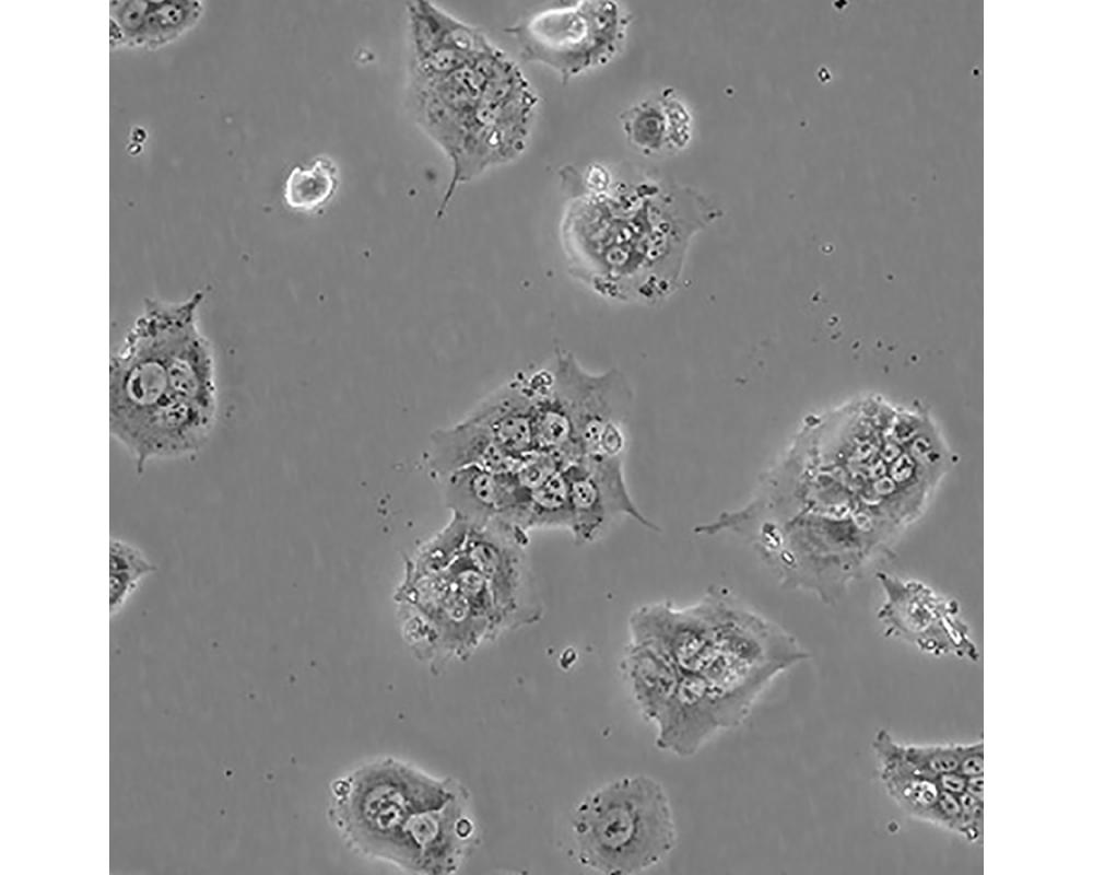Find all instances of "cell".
Returning a JSON list of instances; mask_svg holds the SVG:
<instances>
[{
    "instance_id": "ba28073f",
    "label": "cell",
    "mask_w": 1093,
    "mask_h": 875,
    "mask_svg": "<svg viewBox=\"0 0 1093 875\" xmlns=\"http://www.w3.org/2000/svg\"><path fill=\"white\" fill-rule=\"evenodd\" d=\"M631 15L615 1L561 2L505 31L525 61L543 65L567 82L610 62L622 49Z\"/></svg>"
},
{
    "instance_id": "ac0fdd59",
    "label": "cell",
    "mask_w": 1093,
    "mask_h": 875,
    "mask_svg": "<svg viewBox=\"0 0 1093 875\" xmlns=\"http://www.w3.org/2000/svg\"><path fill=\"white\" fill-rule=\"evenodd\" d=\"M872 748L888 794L906 814L927 821L941 792L936 779L918 773L905 758L903 745L896 743L885 730L875 734Z\"/></svg>"
},
{
    "instance_id": "d4e9b609",
    "label": "cell",
    "mask_w": 1093,
    "mask_h": 875,
    "mask_svg": "<svg viewBox=\"0 0 1093 875\" xmlns=\"http://www.w3.org/2000/svg\"><path fill=\"white\" fill-rule=\"evenodd\" d=\"M962 745L904 746L903 752L913 768L924 777L936 779L939 774L956 770Z\"/></svg>"
},
{
    "instance_id": "4fadbf2b",
    "label": "cell",
    "mask_w": 1093,
    "mask_h": 875,
    "mask_svg": "<svg viewBox=\"0 0 1093 875\" xmlns=\"http://www.w3.org/2000/svg\"><path fill=\"white\" fill-rule=\"evenodd\" d=\"M564 471L573 511L571 533L576 542L593 541L619 516L631 517L659 532L632 500L620 456H581L568 463Z\"/></svg>"
},
{
    "instance_id": "6da1fadb",
    "label": "cell",
    "mask_w": 1093,
    "mask_h": 875,
    "mask_svg": "<svg viewBox=\"0 0 1093 875\" xmlns=\"http://www.w3.org/2000/svg\"><path fill=\"white\" fill-rule=\"evenodd\" d=\"M628 629L631 642L658 654L674 678L657 718L700 739L740 724L776 676L808 658L792 635L716 585L686 607L640 606Z\"/></svg>"
},
{
    "instance_id": "4dcf8cb0",
    "label": "cell",
    "mask_w": 1093,
    "mask_h": 875,
    "mask_svg": "<svg viewBox=\"0 0 1093 875\" xmlns=\"http://www.w3.org/2000/svg\"><path fill=\"white\" fill-rule=\"evenodd\" d=\"M965 792L972 796L984 800V779L983 775L973 777L967 779Z\"/></svg>"
},
{
    "instance_id": "277c9868",
    "label": "cell",
    "mask_w": 1093,
    "mask_h": 875,
    "mask_svg": "<svg viewBox=\"0 0 1093 875\" xmlns=\"http://www.w3.org/2000/svg\"><path fill=\"white\" fill-rule=\"evenodd\" d=\"M537 104L518 66L492 43L451 70L413 75L414 116L453 166L439 214L459 184L522 153Z\"/></svg>"
},
{
    "instance_id": "f546056e",
    "label": "cell",
    "mask_w": 1093,
    "mask_h": 875,
    "mask_svg": "<svg viewBox=\"0 0 1093 875\" xmlns=\"http://www.w3.org/2000/svg\"><path fill=\"white\" fill-rule=\"evenodd\" d=\"M936 782L940 791L954 795H961L965 792L967 778L954 770L939 774L936 778Z\"/></svg>"
},
{
    "instance_id": "7c38bea8",
    "label": "cell",
    "mask_w": 1093,
    "mask_h": 875,
    "mask_svg": "<svg viewBox=\"0 0 1093 875\" xmlns=\"http://www.w3.org/2000/svg\"><path fill=\"white\" fill-rule=\"evenodd\" d=\"M475 835L463 790L447 804L413 816L402 829L389 864L418 874L455 873Z\"/></svg>"
},
{
    "instance_id": "52a82bcc",
    "label": "cell",
    "mask_w": 1093,
    "mask_h": 875,
    "mask_svg": "<svg viewBox=\"0 0 1093 875\" xmlns=\"http://www.w3.org/2000/svg\"><path fill=\"white\" fill-rule=\"evenodd\" d=\"M460 791L449 780L381 758L333 782L329 813L353 849L388 863L407 822L419 813L447 804Z\"/></svg>"
},
{
    "instance_id": "7a4b0ae2",
    "label": "cell",
    "mask_w": 1093,
    "mask_h": 875,
    "mask_svg": "<svg viewBox=\"0 0 1093 875\" xmlns=\"http://www.w3.org/2000/svg\"><path fill=\"white\" fill-rule=\"evenodd\" d=\"M572 195L561 220L569 273L597 294L654 304L679 282L696 233L721 215L696 188L640 173L616 178L599 192L586 190L566 168Z\"/></svg>"
},
{
    "instance_id": "83f0119b",
    "label": "cell",
    "mask_w": 1093,
    "mask_h": 875,
    "mask_svg": "<svg viewBox=\"0 0 1093 875\" xmlns=\"http://www.w3.org/2000/svg\"><path fill=\"white\" fill-rule=\"evenodd\" d=\"M960 816L961 803L959 795L941 791L929 813L927 822L957 833Z\"/></svg>"
},
{
    "instance_id": "30bf717a",
    "label": "cell",
    "mask_w": 1093,
    "mask_h": 875,
    "mask_svg": "<svg viewBox=\"0 0 1093 875\" xmlns=\"http://www.w3.org/2000/svg\"><path fill=\"white\" fill-rule=\"evenodd\" d=\"M884 599L878 618L888 635L902 639L933 655L954 654L976 660L978 654L955 599L926 583L879 571Z\"/></svg>"
},
{
    "instance_id": "8992f818",
    "label": "cell",
    "mask_w": 1093,
    "mask_h": 875,
    "mask_svg": "<svg viewBox=\"0 0 1093 875\" xmlns=\"http://www.w3.org/2000/svg\"><path fill=\"white\" fill-rule=\"evenodd\" d=\"M749 538L788 588L836 602L877 555L891 545L855 515L804 511L751 528Z\"/></svg>"
},
{
    "instance_id": "484cf974",
    "label": "cell",
    "mask_w": 1093,
    "mask_h": 875,
    "mask_svg": "<svg viewBox=\"0 0 1093 875\" xmlns=\"http://www.w3.org/2000/svg\"><path fill=\"white\" fill-rule=\"evenodd\" d=\"M568 462L555 453L534 451L519 459L512 470L517 483L532 491L560 472Z\"/></svg>"
},
{
    "instance_id": "9c48e42d",
    "label": "cell",
    "mask_w": 1093,
    "mask_h": 875,
    "mask_svg": "<svg viewBox=\"0 0 1093 875\" xmlns=\"http://www.w3.org/2000/svg\"><path fill=\"white\" fill-rule=\"evenodd\" d=\"M552 370L551 389L569 421L575 459L620 456L625 443L621 422L632 399L624 376L616 370L589 373L569 353L560 354Z\"/></svg>"
},
{
    "instance_id": "44dd1931",
    "label": "cell",
    "mask_w": 1093,
    "mask_h": 875,
    "mask_svg": "<svg viewBox=\"0 0 1093 875\" xmlns=\"http://www.w3.org/2000/svg\"><path fill=\"white\" fill-rule=\"evenodd\" d=\"M338 187V168L328 158L308 166H294L284 182L283 198L295 210L312 211L331 199Z\"/></svg>"
},
{
    "instance_id": "8fae6325",
    "label": "cell",
    "mask_w": 1093,
    "mask_h": 875,
    "mask_svg": "<svg viewBox=\"0 0 1093 875\" xmlns=\"http://www.w3.org/2000/svg\"><path fill=\"white\" fill-rule=\"evenodd\" d=\"M527 532L494 518L470 529L463 553L485 578L504 631L537 622L543 614L529 564Z\"/></svg>"
},
{
    "instance_id": "d6986e66",
    "label": "cell",
    "mask_w": 1093,
    "mask_h": 875,
    "mask_svg": "<svg viewBox=\"0 0 1093 875\" xmlns=\"http://www.w3.org/2000/svg\"><path fill=\"white\" fill-rule=\"evenodd\" d=\"M510 483V471L493 472L475 466L462 468L445 478V502L470 529L481 528L500 514Z\"/></svg>"
},
{
    "instance_id": "5bb4252c",
    "label": "cell",
    "mask_w": 1093,
    "mask_h": 875,
    "mask_svg": "<svg viewBox=\"0 0 1093 875\" xmlns=\"http://www.w3.org/2000/svg\"><path fill=\"white\" fill-rule=\"evenodd\" d=\"M620 120L630 144L647 156L678 151L691 138V115L671 89L628 107Z\"/></svg>"
},
{
    "instance_id": "cb8c5ba5",
    "label": "cell",
    "mask_w": 1093,
    "mask_h": 875,
    "mask_svg": "<svg viewBox=\"0 0 1093 875\" xmlns=\"http://www.w3.org/2000/svg\"><path fill=\"white\" fill-rule=\"evenodd\" d=\"M470 526L454 515L445 528L421 551L416 561V578L445 571L465 550Z\"/></svg>"
},
{
    "instance_id": "9a60e30c",
    "label": "cell",
    "mask_w": 1093,
    "mask_h": 875,
    "mask_svg": "<svg viewBox=\"0 0 1093 875\" xmlns=\"http://www.w3.org/2000/svg\"><path fill=\"white\" fill-rule=\"evenodd\" d=\"M199 1H114L110 23L121 45L154 48L177 38L200 16Z\"/></svg>"
},
{
    "instance_id": "e0dca14e",
    "label": "cell",
    "mask_w": 1093,
    "mask_h": 875,
    "mask_svg": "<svg viewBox=\"0 0 1093 875\" xmlns=\"http://www.w3.org/2000/svg\"><path fill=\"white\" fill-rule=\"evenodd\" d=\"M534 386L513 382L485 400L471 416L515 459L537 451L533 428Z\"/></svg>"
},
{
    "instance_id": "3957f363",
    "label": "cell",
    "mask_w": 1093,
    "mask_h": 875,
    "mask_svg": "<svg viewBox=\"0 0 1093 875\" xmlns=\"http://www.w3.org/2000/svg\"><path fill=\"white\" fill-rule=\"evenodd\" d=\"M203 292L145 299L110 357L109 432L141 474L155 459L197 453L216 419L211 342L199 324Z\"/></svg>"
},
{
    "instance_id": "603a6c76",
    "label": "cell",
    "mask_w": 1093,
    "mask_h": 875,
    "mask_svg": "<svg viewBox=\"0 0 1093 875\" xmlns=\"http://www.w3.org/2000/svg\"><path fill=\"white\" fill-rule=\"evenodd\" d=\"M443 572L472 611L489 625L494 639L504 632L489 583L463 552Z\"/></svg>"
},
{
    "instance_id": "4316f807",
    "label": "cell",
    "mask_w": 1093,
    "mask_h": 875,
    "mask_svg": "<svg viewBox=\"0 0 1093 875\" xmlns=\"http://www.w3.org/2000/svg\"><path fill=\"white\" fill-rule=\"evenodd\" d=\"M961 816L957 833L969 842H977L983 835L984 800L964 792L959 795Z\"/></svg>"
},
{
    "instance_id": "f1b7e54d",
    "label": "cell",
    "mask_w": 1093,
    "mask_h": 875,
    "mask_svg": "<svg viewBox=\"0 0 1093 875\" xmlns=\"http://www.w3.org/2000/svg\"><path fill=\"white\" fill-rule=\"evenodd\" d=\"M956 771L967 779L983 775L984 772L983 742L962 745Z\"/></svg>"
},
{
    "instance_id": "7402d4cb",
    "label": "cell",
    "mask_w": 1093,
    "mask_h": 875,
    "mask_svg": "<svg viewBox=\"0 0 1093 875\" xmlns=\"http://www.w3.org/2000/svg\"><path fill=\"white\" fill-rule=\"evenodd\" d=\"M564 468L531 491L526 524L527 532L536 528L572 530L573 511Z\"/></svg>"
},
{
    "instance_id": "5b68a950",
    "label": "cell",
    "mask_w": 1093,
    "mask_h": 875,
    "mask_svg": "<svg viewBox=\"0 0 1093 875\" xmlns=\"http://www.w3.org/2000/svg\"><path fill=\"white\" fill-rule=\"evenodd\" d=\"M572 832L579 862L603 874H635L660 863L677 831L663 786L645 774L613 780L575 808Z\"/></svg>"
},
{
    "instance_id": "ffe728a7",
    "label": "cell",
    "mask_w": 1093,
    "mask_h": 875,
    "mask_svg": "<svg viewBox=\"0 0 1093 875\" xmlns=\"http://www.w3.org/2000/svg\"><path fill=\"white\" fill-rule=\"evenodd\" d=\"M156 567L141 548L116 536L109 541V611L118 615Z\"/></svg>"
},
{
    "instance_id": "2e32d148",
    "label": "cell",
    "mask_w": 1093,
    "mask_h": 875,
    "mask_svg": "<svg viewBox=\"0 0 1093 875\" xmlns=\"http://www.w3.org/2000/svg\"><path fill=\"white\" fill-rule=\"evenodd\" d=\"M517 462L497 445L482 424L470 417L454 427L435 431L431 438L428 464L444 479L454 471L472 466L507 472L514 469Z\"/></svg>"
}]
</instances>
